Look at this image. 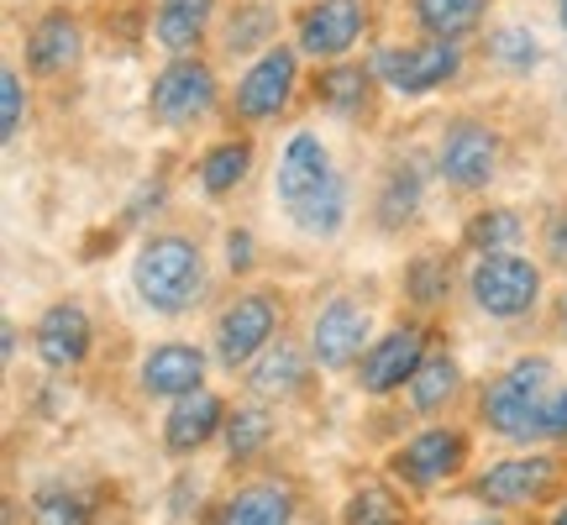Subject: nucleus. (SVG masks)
<instances>
[{"mask_svg": "<svg viewBox=\"0 0 567 525\" xmlns=\"http://www.w3.org/2000/svg\"><path fill=\"white\" fill-rule=\"evenodd\" d=\"M210 347L200 342H153L147 352L137 358V394L153 404H174L184 400V394H195V389H205V379H210Z\"/></svg>", "mask_w": 567, "mask_h": 525, "instance_id": "nucleus-18", "label": "nucleus"}, {"mask_svg": "<svg viewBox=\"0 0 567 525\" xmlns=\"http://www.w3.org/2000/svg\"><path fill=\"white\" fill-rule=\"evenodd\" d=\"M567 494V457L563 446H520L515 457H494L488 467H473L457 500L488 509V515H526V509L557 505Z\"/></svg>", "mask_w": 567, "mask_h": 525, "instance_id": "nucleus-2", "label": "nucleus"}, {"mask_svg": "<svg viewBox=\"0 0 567 525\" xmlns=\"http://www.w3.org/2000/svg\"><path fill=\"white\" fill-rule=\"evenodd\" d=\"M536 237L547 247V268H563L567 274V200H551L542 226H536Z\"/></svg>", "mask_w": 567, "mask_h": 525, "instance_id": "nucleus-36", "label": "nucleus"}, {"mask_svg": "<svg viewBox=\"0 0 567 525\" xmlns=\"http://www.w3.org/2000/svg\"><path fill=\"white\" fill-rule=\"evenodd\" d=\"M373 337H379V331H373V310H368V300H358V295H331V300H321L316 316H310V331H305L310 358H316L321 373H352Z\"/></svg>", "mask_w": 567, "mask_h": 525, "instance_id": "nucleus-13", "label": "nucleus"}, {"mask_svg": "<svg viewBox=\"0 0 567 525\" xmlns=\"http://www.w3.org/2000/svg\"><path fill=\"white\" fill-rule=\"evenodd\" d=\"M431 347H436V326L425 321V316L394 321L389 331H379V337L368 342V352L358 358L352 389H358L363 400H394V394H405V384L415 379V368L425 363Z\"/></svg>", "mask_w": 567, "mask_h": 525, "instance_id": "nucleus-11", "label": "nucleus"}, {"mask_svg": "<svg viewBox=\"0 0 567 525\" xmlns=\"http://www.w3.org/2000/svg\"><path fill=\"white\" fill-rule=\"evenodd\" d=\"M551 331H557V337L567 342V289L557 295V310H551Z\"/></svg>", "mask_w": 567, "mask_h": 525, "instance_id": "nucleus-40", "label": "nucleus"}, {"mask_svg": "<svg viewBox=\"0 0 567 525\" xmlns=\"http://www.w3.org/2000/svg\"><path fill=\"white\" fill-rule=\"evenodd\" d=\"M132 295L158 321H184L189 310H200L210 295V262L200 237L179 226L147 231L132 253Z\"/></svg>", "mask_w": 567, "mask_h": 525, "instance_id": "nucleus-1", "label": "nucleus"}, {"mask_svg": "<svg viewBox=\"0 0 567 525\" xmlns=\"http://www.w3.org/2000/svg\"><path fill=\"white\" fill-rule=\"evenodd\" d=\"M226 410H231V400L226 394H216V389L205 384L195 389V394H184V400H174L168 410H163L158 421V446L168 463H195L205 446L221 442V425H226Z\"/></svg>", "mask_w": 567, "mask_h": 525, "instance_id": "nucleus-16", "label": "nucleus"}, {"mask_svg": "<svg viewBox=\"0 0 567 525\" xmlns=\"http://www.w3.org/2000/svg\"><path fill=\"white\" fill-rule=\"evenodd\" d=\"M557 21H563V32H567V0H557Z\"/></svg>", "mask_w": 567, "mask_h": 525, "instance_id": "nucleus-43", "label": "nucleus"}, {"mask_svg": "<svg viewBox=\"0 0 567 525\" xmlns=\"http://www.w3.org/2000/svg\"><path fill=\"white\" fill-rule=\"evenodd\" d=\"M384 473L410 500H431L442 488H457L473 473V425L463 421H421L405 442L389 446Z\"/></svg>", "mask_w": 567, "mask_h": 525, "instance_id": "nucleus-4", "label": "nucleus"}, {"mask_svg": "<svg viewBox=\"0 0 567 525\" xmlns=\"http://www.w3.org/2000/svg\"><path fill=\"white\" fill-rule=\"evenodd\" d=\"M221 111V74L205 53L168 59L147 84V122L158 132H189Z\"/></svg>", "mask_w": 567, "mask_h": 525, "instance_id": "nucleus-10", "label": "nucleus"}, {"mask_svg": "<svg viewBox=\"0 0 567 525\" xmlns=\"http://www.w3.org/2000/svg\"><path fill=\"white\" fill-rule=\"evenodd\" d=\"M463 295L484 321L520 326L547 300V262L526 258V253H484V258H467Z\"/></svg>", "mask_w": 567, "mask_h": 525, "instance_id": "nucleus-6", "label": "nucleus"}, {"mask_svg": "<svg viewBox=\"0 0 567 525\" xmlns=\"http://www.w3.org/2000/svg\"><path fill=\"white\" fill-rule=\"evenodd\" d=\"M400 300H405L410 316L436 321L446 305L457 300V258L442 253V247H425V253L405 258V268H400Z\"/></svg>", "mask_w": 567, "mask_h": 525, "instance_id": "nucleus-27", "label": "nucleus"}, {"mask_svg": "<svg viewBox=\"0 0 567 525\" xmlns=\"http://www.w3.org/2000/svg\"><path fill=\"white\" fill-rule=\"evenodd\" d=\"M425 184H431V174L421 168L415 153H394V158L379 168V179H373V200H368V222H373L379 237H405L410 226L421 222Z\"/></svg>", "mask_w": 567, "mask_h": 525, "instance_id": "nucleus-19", "label": "nucleus"}, {"mask_svg": "<svg viewBox=\"0 0 567 525\" xmlns=\"http://www.w3.org/2000/svg\"><path fill=\"white\" fill-rule=\"evenodd\" d=\"M536 446H563L567 452V384H557L542 404V425H536Z\"/></svg>", "mask_w": 567, "mask_h": 525, "instance_id": "nucleus-37", "label": "nucleus"}, {"mask_svg": "<svg viewBox=\"0 0 567 525\" xmlns=\"http://www.w3.org/2000/svg\"><path fill=\"white\" fill-rule=\"evenodd\" d=\"M111 494L116 484H38L27 494V525H105L111 521Z\"/></svg>", "mask_w": 567, "mask_h": 525, "instance_id": "nucleus-24", "label": "nucleus"}, {"mask_svg": "<svg viewBox=\"0 0 567 525\" xmlns=\"http://www.w3.org/2000/svg\"><path fill=\"white\" fill-rule=\"evenodd\" d=\"M221 11H226L221 0H158V11H153V48L163 59L200 53L205 38H216Z\"/></svg>", "mask_w": 567, "mask_h": 525, "instance_id": "nucleus-26", "label": "nucleus"}, {"mask_svg": "<svg viewBox=\"0 0 567 525\" xmlns=\"http://www.w3.org/2000/svg\"><path fill=\"white\" fill-rule=\"evenodd\" d=\"M300 84H305V53L295 42H274L268 53L247 59V69L237 74L231 95H226V116L243 126V132L274 126L279 116H289Z\"/></svg>", "mask_w": 567, "mask_h": 525, "instance_id": "nucleus-7", "label": "nucleus"}, {"mask_svg": "<svg viewBox=\"0 0 567 525\" xmlns=\"http://www.w3.org/2000/svg\"><path fill=\"white\" fill-rule=\"evenodd\" d=\"M368 27H373L368 0H305L289 17V32H295L289 42L310 63H337L352 59V48L368 38Z\"/></svg>", "mask_w": 567, "mask_h": 525, "instance_id": "nucleus-14", "label": "nucleus"}, {"mask_svg": "<svg viewBox=\"0 0 567 525\" xmlns=\"http://www.w3.org/2000/svg\"><path fill=\"white\" fill-rule=\"evenodd\" d=\"M316 358H310V342H300V337H289L284 331L279 342L268 347V352H258L252 363H247L243 373V389L252 394V400H264V404H295L310 394V384H316Z\"/></svg>", "mask_w": 567, "mask_h": 525, "instance_id": "nucleus-20", "label": "nucleus"}, {"mask_svg": "<svg viewBox=\"0 0 567 525\" xmlns=\"http://www.w3.org/2000/svg\"><path fill=\"white\" fill-rule=\"evenodd\" d=\"M337 174H342V168L331 163L326 137L310 132V126H300V132H289V142L279 147V163H274V200H279V210L289 216V210H300L310 195H321Z\"/></svg>", "mask_w": 567, "mask_h": 525, "instance_id": "nucleus-21", "label": "nucleus"}, {"mask_svg": "<svg viewBox=\"0 0 567 525\" xmlns=\"http://www.w3.org/2000/svg\"><path fill=\"white\" fill-rule=\"evenodd\" d=\"M405 17L415 38L473 42L494 17V0H405Z\"/></svg>", "mask_w": 567, "mask_h": 525, "instance_id": "nucleus-31", "label": "nucleus"}, {"mask_svg": "<svg viewBox=\"0 0 567 525\" xmlns=\"http://www.w3.org/2000/svg\"><path fill=\"white\" fill-rule=\"evenodd\" d=\"M105 525H126V521H105Z\"/></svg>", "mask_w": 567, "mask_h": 525, "instance_id": "nucleus-44", "label": "nucleus"}, {"mask_svg": "<svg viewBox=\"0 0 567 525\" xmlns=\"http://www.w3.org/2000/svg\"><path fill=\"white\" fill-rule=\"evenodd\" d=\"M32 352H38V363L48 373H80L90 363V352H95V316L84 310V300H53L42 310L38 321H32Z\"/></svg>", "mask_w": 567, "mask_h": 525, "instance_id": "nucleus-17", "label": "nucleus"}, {"mask_svg": "<svg viewBox=\"0 0 567 525\" xmlns=\"http://www.w3.org/2000/svg\"><path fill=\"white\" fill-rule=\"evenodd\" d=\"M526 210H515V205H478L473 216L463 222V237H457V247H463L467 258H484V253H520L526 247Z\"/></svg>", "mask_w": 567, "mask_h": 525, "instance_id": "nucleus-32", "label": "nucleus"}, {"mask_svg": "<svg viewBox=\"0 0 567 525\" xmlns=\"http://www.w3.org/2000/svg\"><path fill=\"white\" fill-rule=\"evenodd\" d=\"M0 342H6V363H17L21 358V326L6 316V326H0Z\"/></svg>", "mask_w": 567, "mask_h": 525, "instance_id": "nucleus-39", "label": "nucleus"}, {"mask_svg": "<svg viewBox=\"0 0 567 525\" xmlns=\"http://www.w3.org/2000/svg\"><path fill=\"white\" fill-rule=\"evenodd\" d=\"M373 74L389 95L400 101H425L446 84L463 80L467 69V42H446V38H410V42H379L373 53Z\"/></svg>", "mask_w": 567, "mask_h": 525, "instance_id": "nucleus-8", "label": "nucleus"}, {"mask_svg": "<svg viewBox=\"0 0 567 525\" xmlns=\"http://www.w3.org/2000/svg\"><path fill=\"white\" fill-rule=\"evenodd\" d=\"M289 326V300L274 284H247L237 295H226L210 316V358L221 373H247V363L268 352Z\"/></svg>", "mask_w": 567, "mask_h": 525, "instance_id": "nucleus-5", "label": "nucleus"}, {"mask_svg": "<svg viewBox=\"0 0 567 525\" xmlns=\"http://www.w3.org/2000/svg\"><path fill=\"white\" fill-rule=\"evenodd\" d=\"M457 525H515V521H509V515H488V509H484V515H473V521H457Z\"/></svg>", "mask_w": 567, "mask_h": 525, "instance_id": "nucleus-41", "label": "nucleus"}, {"mask_svg": "<svg viewBox=\"0 0 567 525\" xmlns=\"http://www.w3.org/2000/svg\"><path fill=\"white\" fill-rule=\"evenodd\" d=\"M484 59H488V69H499L509 80H526L530 69L542 63V42L526 27H494L484 38Z\"/></svg>", "mask_w": 567, "mask_h": 525, "instance_id": "nucleus-34", "label": "nucleus"}, {"mask_svg": "<svg viewBox=\"0 0 567 525\" xmlns=\"http://www.w3.org/2000/svg\"><path fill=\"white\" fill-rule=\"evenodd\" d=\"M379 90H384V84H379V74H373V63L337 59V63H321V69H316V80H310V101L321 105L326 116L358 126L363 116H373Z\"/></svg>", "mask_w": 567, "mask_h": 525, "instance_id": "nucleus-23", "label": "nucleus"}, {"mask_svg": "<svg viewBox=\"0 0 567 525\" xmlns=\"http://www.w3.org/2000/svg\"><path fill=\"white\" fill-rule=\"evenodd\" d=\"M27 126V80H21V63H6L0 69V137L6 147L21 137Z\"/></svg>", "mask_w": 567, "mask_h": 525, "instance_id": "nucleus-35", "label": "nucleus"}, {"mask_svg": "<svg viewBox=\"0 0 567 525\" xmlns=\"http://www.w3.org/2000/svg\"><path fill=\"white\" fill-rule=\"evenodd\" d=\"M337 525H421V515L389 473H368V478H352V488L342 494Z\"/></svg>", "mask_w": 567, "mask_h": 525, "instance_id": "nucleus-29", "label": "nucleus"}, {"mask_svg": "<svg viewBox=\"0 0 567 525\" xmlns=\"http://www.w3.org/2000/svg\"><path fill=\"white\" fill-rule=\"evenodd\" d=\"M84 48H90V27H84L80 11L48 6L32 17L27 38H21V69L42 84H63L69 74H80Z\"/></svg>", "mask_w": 567, "mask_h": 525, "instance_id": "nucleus-15", "label": "nucleus"}, {"mask_svg": "<svg viewBox=\"0 0 567 525\" xmlns=\"http://www.w3.org/2000/svg\"><path fill=\"white\" fill-rule=\"evenodd\" d=\"M284 32V11L279 6H268V0H237L231 11H221L216 21V53L221 59H258L268 53Z\"/></svg>", "mask_w": 567, "mask_h": 525, "instance_id": "nucleus-30", "label": "nucleus"}, {"mask_svg": "<svg viewBox=\"0 0 567 525\" xmlns=\"http://www.w3.org/2000/svg\"><path fill=\"white\" fill-rule=\"evenodd\" d=\"M279 442V404H264V400H237L226 410V425H221V457L231 473H252L264 467V457L274 452Z\"/></svg>", "mask_w": 567, "mask_h": 525, "instance_id": "nucleus-25", "label": "nucleus"}, {"mask_svg": "<svg viewBox=\"0 0 567 525\" xmlns=\"http://www.w3.org/2000/svg\"><path fill=\"white\" fill-rule=\"evenodd\" d=\"M557 389V363L547 352H520L515 363L488 373L478 394H473V425L488 431L494 442L509 446H536V425H542V404Z\"/></svg>", "mask_w": 567, "mask_h": 525, "instance_id": "nucleus-3", "label": "nucleus"}, {"mask_svg": "<svg viewBox=\"0 0 567 525\" xmlns=\"http://www.w3.org/2000/svg\"><path fill=\"white\" fill-rule=\"evenodd\" d=\"M284 222L295 226L300 237H310V243H331V237H342V226L352 222V184H347V174H337L321 195H310V200H305L300 210H289Z\"/></svg>", "mask_w": 567, "mask_h": 525, "instance_id": "nucleus-33", "label": "nucleus"}, {"mask_svg": "<svg viewBox=\"0 0 567 525\" xmlns=\"http://www.w3.org/2000/svg\"><path fill=\"white\" fill-rule=\"evenodd\" d=\"M467 394V373L463 363H457V352L452 347H431L425 352V363L415 368V379L405 384V410H410V421H452V410L463 404Z\"/></svg>", "mask_w": 567, "mask_h": 525, "instance_id": "nucleus-22", "label": "nucleus"}, {"mask_svg": "<svg viewBox=\"0 0 567 525\" xmlns=\"http://www.w3.org/2000/svg\"><path fill=\"white\" fill-rule=\"evenodd\" d=\"M252 168H258V142H252V132H226V137H216L200 158H195V184H200L205 200H231V195L252 179Z\"/></svg>", "mask_w": 567, "mask_h": 525, "instance_id": "nucleus-28", "label": "nucleus"}, {"mask_svg": "<svg viewBox=\"0 0 567 525\" xmlns=\"http://www.w3.org/2000/svg\"><path fill=\"white\" fill-rule=\"evenodd\" d=\"M300 505L305 494L289 473L252 467V473H237V484H226L205 505L200 525H300Z\"/></svg>", "mask_w": 567, "mask_h": 525, "instance_id": "nucleus-12", "label": "nucleus"}, {"mask_svg": "<svg viewBox=\"0 0 567 525\" xmlns=\"http://www.w3.org/2000/svg\"><path fill=\"white\" fill-rule=\"evenodd\" d=\"M505 132L488 116H452L436 142V179L452 195H484L488 184L505 174Z\"/></svg>", "mask_w": 567, "mask_h": 525, "instance_id": "nucleus-9", "label": "nucleus"}, {"mask_svg": "<svg viewBox=\"0 0 567 525\" xmlns=\"http://www.w3.org/2000/svg\"><path fill=\"white\" fill-rule=\"evenodd\" d=\"M226 268H231L237 279H247V274L258 268V243H252L247 226H231V231H226Z\"/></svg>", "mask_w": 567, "mask_h": 525, "instance_id": "nucleus-38", "label": "nucleus"}, {"mask_svg": "<svg viewBox=\"0 0 567 525\" xmlns=\"http://www.w3.org/2000/svg\"><path fill=\"white\" fill-rule=\"evenodd\" d=\"M547 525H567V494L551 505V515H547Z\"/></svg>", "mask_w": 567, "mask_h": 525, "instance_id": "nucleus-42", "label": "nucleus"}]
</instances>
